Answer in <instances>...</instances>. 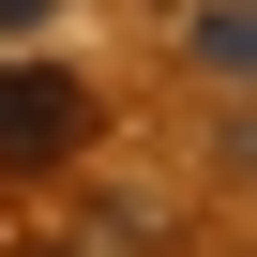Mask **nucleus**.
Instances as JSON below:
<instances>
[{"instance_id": "f257e3e1", "label": "nucleus", "mask_w": 257, "mask_h": 257, "mask_svg": "<svg viewBox=\"0 0 257 257\" xmlns=\"http://www.w3.org/2000/svg\"><path fill=\"white\" fill-rule=\"evenodd\" d=\"M91 152V91L46 76V61H0V182H31V167H76Z\"/></svg>"}, {"instance_id": "20e7f679", "label": "nucleus", "mask_w": 257, "mask_h": 257, "mask_svg": "<svg viewBox=\"0 0 257 257\" xmlns=\"http://www.w3.org/2000/svg\"><path fill=\"white\" fill-rule=\"evenodd\" d=\"M31 16H61V0H0V46H16V31H31Z\"/></svg>"}, {"instance_id": "7ed1b4c3", "label": "nucleus", "mask_w": 257, "mask_h": 257, "mask_svg": "<svg viewBox=\"0 0 257 257\" xmlns=\"http://www.w3.org/2000/svg\"><path fill=\"white\" fill-rule=\"evenodd\" d=\"M227 182H242V197H257V106H242V121H227Z\"/></svg>"}, {"instance_id": "f03ea898", "label": "nucleus", "mask_w": 257, "mask_h": 257, "mask_svg": "<svg viewBox=\"0 0 257 257\" xmlns=\"http://www.w3.org/2000/svg\"><path fill=\"white\" fill-rule=\"evenodd\" d=\"M182 46H197L212 76H242V91H257V0H212V16H197Z\"/></svg>"}, {"instance_id": "39448f33", "label": "nucleus", "mask_w": 257, "mask_h": 257, "mask_svg": "<svg viewBox=\"0 0 257 257\" xmlns=\"http://www.w3.org/2000/svg\"><path fill=\"white\" fill-rule=\"evenodd\" d=\"M46 257H106V242H46Z\"/></svg>"}]
</instances>
